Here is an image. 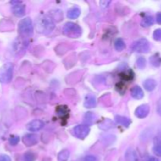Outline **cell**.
Returning a JSON list of instances; mask_svg holds the SVG:
<instances>
[{
    "label": "cell",
    "mask_w": 161,
    "mask_h": 161,
    "mask_svg": "<svg viewBox=\"0 0 161 161\" xmlns=\"http://www.w3.org/2000/svg\"><path fill=\"white\" fill-rule=\"evenodd\" d=\"M43 127L44 123L42 122V120L36 119V120H33L31 121V122H30L29 124H28V125H27V129L31 132H36L40 130Z\"/></svg>",
    "instance_id": "8"
},
{
    "label": "cell",
    "mask_w": 161,
    "mask_h": 161,
    "mask_svg": "<svg viewBox=\"0 0 161 161\" xmlns=\"http://www.w3.org/2000/svg\"><path fill=\"white\" fill-rule=\"evenodd\" d=\"M135 116L140 119L146 117L149 113V106L148 105H142L135 110Z\"/></svg>",
    "instance_id": "9"
},
{
    "label": "cell",
    "mask_w": 161,
    "mask_h": 161,
    "mask_svg": "<svg viewBox=\"0 0 161 161\" xmlns=\"http://www.w3.org/2000/svg\"><path fill=\"white\" fill-rule=\"evenodd\" d=\"M83 161H98V159H97L95 156L89 155L85 157L84 158H83Z\"/></svg>",
    "instance_id": "30"
},
{
    "label": "cell",
    "mask_w": 161,
    "mask_h": 161,
    "mask_svg": "<svg viewBox=\"0 0 161 161\" xmlns=\"http://www.w3.org/2000/svg\"><path fill=\"white\" fill-rule=\"evenodd\" d=\"M97 105V101H96V97L94 95L91 94H88L86 96L84 101V106L87 108H94Z\"/></svg>",
    "instance_id": "11"
},
{
    "label": "cell",
    "mask_w": 161,
    "mask_h": 161,
    "mask_svg": "<svg viewBox=\"0 0 161 161\" xmlns=\"http://www.w3.org/2000/svg\"><path fill=\"white\" fill-rule=\"evenodd\" d=\"M14 68L12 63H6L0 68V82L2 83L6 84L12 80Z\"/></svg>",
    "instance_id": "3"
},
{
    "label": "cell",
    "mask_w": 161,
    "mask_h": 161,
    "mask_svg": "<svg viewBox=\"0 0 161 161\" xmlns=\"http://www.w3.org/2000/svg\"><path fill=\"white\" fill-rule=\"evenodd\" d=\"M120 76L125 80H130L133 79L134 74L132 72V71H128L127 72H123V73H121Z\"/></svg>",
    "instance_id": "27"
},
{
    "label": "cell",
    "mask_w": 161,
    "mask_h": 161,
    "mask_svg": "<svg viewBox=\"0 0 161 161\" xmlns=\"http://www.w3.org/2000/svg\"><path fill=\"white\" fill-rule=\"evenodd\" d=\"M13 5L12 6V11L13 14L16 16V17H23L25 14V6L22 4L20 2H12Z\"/></svg>",
    "instance_id": "7"
},
{
    "label": "cell",
    "mask_w": 161,
    "mask_h": 161,
    "mask_svg": "<svg viewBox=\"0 0 161 161\" xmlns=\"http://www.w3.org/2000/svg\"><path fill=\"white\" fill-rule=\"evenodd\" d=\"M36 155L32 152H27L24 154V161H35Z\"/></svg>",
    "instance_id": "25"
},
{
    "label": "cell",
    "mask_w": 161,
    "mask_h": 161,
    "mask_svg": "<svg viewBox=\"0 0 161 161\" xmlns=\"http://www.w3.org/2000/svg\"><path fill=\"white\" fill-rule=\"evenodd\" d=\"M143 85H144V87L146 91H152L157 86V82H156V80H153V79H148L144 82Z\"/></svg>",
    "instance_id": "16"
},
{
    "label": "cell",
    "mask_w": 161,
    "mask_h": 161,
    "mask_svg": "<svg viewBox=\"0 0 161 161\" xmlns=\"http://www.w3.org/2000/svg\"><path fill=\"white\" fill-rule=\"evenodd\" d=\"M147 161H160V160H159L157 158H156V157H150V158H149V160Z\"/></svg>",
    "instance_id": "35"
},
{
    "label": "cell",
    "mask_w": 161,
    "mask_h": 161,
    "mask_svg": "<svg viewBox=\"0 0 161 161\" xmlns=\"http://www.w3.org/2000/svg\"><path fill=\"white\" fill-rule=\"evenodd\" d=\"M153 151L156 156L161 157V139H158L156 142L153 148Z\"/></svg>",
    "instance_id": "22"
},
{
    "label": "cell",
    "mask_w": 161,
    "mask_h": 161,
    "mask_svg": "<svg viewBox=\"0 0 161 161\" xmlns=\"http://www.w3.org/2000/svg\"><path fill=\"white\" fill-rule=\"evenodd\" d=\"M132 50L137 53H146L150 50V44L146 39H139L133 43Z\"/></svg>",
    "instance_id": "5"
},
{
    "label": "cell",
    "mask_w": 161,
    "mask_h": 161,
    "mask_svg": "<svg viewBox=\"0 0 161 161\" xmlns=\"http://www.w3.org/2000/svg\"><path fill=\"white\" fill-rule=\"evenodd\" d=\"M157 22L161 25V12L157 13Z\"/></svg>",
    "instance_id": "34"
},
{
    "label": "cell",
    "mask_w": 161,
    "mask_h": 161,
    "mask_svg": "<svg viewBox=\"0 0 161 161\" xmlns=\"http://www.w3.org/2000/svg\"><path fill=\"white\" fill-rule=\"evenodd\" d=\"M80 13H81V11H80V8L75 6V7H72L70 9H69L67 17L69 19H76L80 15Z\"/></svg>",
    "instance_id": "15"
},
{
    "label": "cell",
    "mask_w": 161,
    "mask_h": 161,
    "mask_svg": "<svg viewBox=\"0 0 161 161\" xmlns=\"http://www.w3.org/2000/svg\"><path fill=\"white\" fill-rule=\"evenodd\" d=\"M19 141H20V138L18 136H16V135H13L9 139V142L11 146H16L19 142Z\"/></svg>",
    "instance_id": "28"
},
{
    "label": "cell",
    "mask_w": 161,
    "mask_h": 161,
    "mask_svg": "<svg viewBox=\"0 0 161 161\" xmlns=\"http://www.w3.org/2000/svg\"><path fill=\"white\" fill-rule=\"evenodd\" d=\"M69 156H70V153L67 149H64V150L61 151V152L58 153V158L59 161H67L68 159L69 158Z\"/></svg>",
    "instance_id": "19"
},
{
    "label": "cell",
    "mask_w": 161,
    "mask_h": 161,
    "mask_svg": "<svg viewBox=\"0 0 161 161\" xmlns=\"http://www.w3.org/2000/svg\"><path fill=\"white\" fill-rule=\"evenodd\" d=\"M97 119V116H96L95 114H94L93 113H86L84 116V121L87 124H94V122Z\"/></svg>",
    "instance_id": "18"
},
{
    "label": "cell",
    "mask_w": 161,
    "mask_h": 161,
    "mask_svg": "<svg viewBox=\"0 0 161 161\" xmlns=\"http://www.w3.org/2000/svg\"><path fill=\"white\" fill-rule=\"evenodd\" d=\"M115 119H116L117 124H120V125L124 126V127H128L129 126H130V123H131V121H130V119H129V118L125 117V116H116V118H115Z\"/></svg>",
    "instance_id": "14"
},
{
    "label": "cell",
    "mask_w": 161,
    "mask_h": 161,
    "mask_svg": "<svg viewBox=\"0 0 161 161\" xmlns=\"http://www.w3.org/2000/svg\"><path fill=\"white\" fill-rule=\"evenodd\" d=\"M72 135L79 139H84L90 133V127L87 125L80 124L72 129Z\"/></svg>",
    "instance_id": "6"
},
{
    "label": "cell",
    "mask_w": 161,
    "mask_h": 161,
    "mask_svg": "<svg viewBox=\"0 0 161 161\" xmlns=\"http://www.w3.org/2000/svg\"><path fill=\"white\" fill-rule=\"evenodd\" d=\"M18 31L24 38L30 37L33 34V25L31 18L25 17L19 22Z\"/></svg>",
    "instance_id": "2"
},
{
    "label": "cell",
    "mask_w": 161,
    "mask_h": 161,
    "mask_svg": "<svg viewBox=\"0 0 161 161\" xmlns=\"http://www.w3.org/2000/svg\"><path fill=\"white\" fill-rule=\"evenodd\" d=\"M125 47V42H124V41L122 39L119 38V39H117L115 41V48H116V50H118V51H122V50H124Z\"/></svg>",
    "instance_id": "21"
},
{
    "label": "cell",
    "mask_w": 161,
    "mask_h": 161,
    "mask_svg": "<svg viewBox=\"0 0 161 161\" xmlns=\"http://www.w3.org/2000/svg\"><path fill=\"white\" fill-rule=\"evenodd\" d=\"M125 160L126 161H138V157L136 151L132 148H129L125 153Z\"/></svg>",
    "instance_id": "12"
},
{
    "label": "cell",
    "mask_w": 161,
    "mask_h": 161,
    "mask_svg": "<svg viewBox=\"0 0 161 161\" xmlns=\"http://www.w3.org/2000/svg\"><path fill=\"white\" fill-rule=\"evenodd\" d=\"M153 36V39H155V40H157V41L160 40L161 39V29L160 28L156 29L155 31H154Z\"/></svg>",
    "instance_id": "29"
},
{
    "label": "cell",
    "mask_w": 161,
    "mask_h": 161,
    "mask_svg": "<svg viewBox=\"0 0 161 161\" xmlns=\"http://www.w3.org/2000/svg\"><path fill=\"white\" fill-rule=\"evenodd\" d=\"M150 62L155 67H159L161 65V58L158 54L153 55L150 58Z\"/></svg>",
    "instance_id": "24"
},
{
    "label": "cell",
    "mask_w": 161,
    "mask_h": 161,
    "mask_svg": "<svg viewBox=\"0 0 161 161\" xmlns=\"http://www.w3.org/2000/svg\"><path fill=\"white\" fill-rule=\"evenodd\" d=\"M23 142L26 146H32L38 143V136L33 134H28L23 137Z\"/></svg>",
    "instance_id": "10"
},
{
    "label": "cell",
    "mask_w": 161,
    "mask_h": 161,
    "mask_svg": "<svg viewBox=\"0 0 161 161\" xmlns=\"http://www.w3.org/2000/svg\"><path fill=\"white\" fill-rule=\"evenodd\" d=\"M157 112L158 113V115H160L161 116V100H160L157 103Z\"/></svg>",
    "instance_id": "33"
},
{
    "label": "cell",
    "mask_w": 161,
    "mask_h": 161,
    "mask_svg": "<svg viewBox=\"0 0 161 161\" xmlns=\"http://www.w3.org/2000/svg\"><path fill=\"white\" fill-rule=\"evenodd\" d=\"M57 113L58 116H61V118L68 117L69 116V110L66 108V106H59L57 108Z\"/></svg>",
    "instance_id": "20"
},
{
    "label": "cell",
    "mask_w": 161,
    "mask_h": 161,
    "mask_svg": "<svg viewBox=\"0 0 161 161\" xmlns=\"http://www.w3.org/2000/svg\"><path fill=\"white\" fill-rule=\"evenodd\" d=\"M114 127V124H113L111 120H109V119H105V120L103 121V122L100 124V126H99V127H101L102 130H108V129L113 128V127Z\"/></svg>",
    "instance_id": "23"
},
{
    "label": "cell",
    "mask_w": 161,
    "mask_h": 161,
    "mask_svg": "<svg viewBox=\"0 0 161 161\" xmlns=\"http://www.w3.org/2000/svg\"><path fill=\"white\" fill-rule=\"evenodd\" d=\"M0 161H11V159L7 155H1L0 156Z\"/></svg>",
    "instance_id": "31"
},
{
    "label": "cell",
    "mask_w": 161,
    "mask_h": 161,
    "mask_svg": "<svg viewBox=\"0 0 161 161\" xmlns=\"http://www.w3.org/2000/svg\"><path fill=\"white\" fill-rule=\"evenodd\" d=\"M137 67L139 69H143L146 65V58L143 57H140L137 60Z\"/></svg>",
    "instance_id": "26"
},
{
    "label": "cell",
    "mask_w": 161,
    "mask_h": 161,
    "mask_svg": "<svg viewBox=\"0 0 161 161\" xmlns=\"http://www.w3.org/2000/svg\"><path fill=\"white\" fill-rule=\"evenodd\" d=\"M63 33L66 36L72 39L79 38L82 34V29L78 25L72 22H68L64 25Z\"/></svg>",
    "instance_id": "4"
},
{
    "label": "cell",
    "mask_w": 161,
    "mask_h": 161,
    "mask_svg": "<svg viewBox=\"0 0 161 161\" xmlns=\"http://www.w3.org/2000/svg\"><path fill=\"white\" fill-rule=\"evenodd\" d=\"M55 28V24L50 17L43 16L38 19L36 21V29L39 33L42 34H49Z\"/></svg>",
    "instance_id": "1"
},
{
    "label": "cell",
    "mask_w": 161,
    "mask_h": 161,
    "mask_svg": "<svg viewBox=\"0 0 161 161\" xmlns=\"http://www.w3.org/2000/svg\"><path fill=\"white\" fill-rule=\"evenodd\" d=\"M130 93H131V96L135 99H141L144 96V93H143L142 89L139 86H134L131 89Z\"/></svg>",
    "instance_id": "13"
},
{
    "label": "cell",
    "mask_w": 161,
    "mask_h": 161,
    "mask_svg": "<svg viewBox=\"0 0 161 161\" xmlns=\"http://www.w3.org/2000/svg\"><path fill=\"white\" fill-rule=\"evenodd\" d=\"M110 3V1H101L100 2V6L102 8H106Z\"/></svg>",
    "instance_id": "32"
},
{
    "label": "cell",
    "mask_w": 161,
    "mask_h": 161,
    "mask_svg": "<svg viewBox=\"0 0 161 161\" xmlns=\"http://www.w3.org/2000/svg\"><path fill=\"white\" fill-rule=\"evenodd\" d=\"M154 23V18L153 16L147 15L142 20L141 25L144 28H147V27L152 26Z\"/></svg>",
    "instance_id": "17"
}]
</instances>
